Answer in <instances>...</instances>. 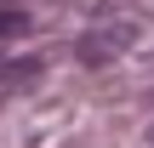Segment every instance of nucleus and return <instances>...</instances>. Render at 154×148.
Here are the masks:
<instances>
[{"mask_svg": "<svg viewBox=\"0 0 154 148\" xmlns=\"http://www.w3.org/2000/svg\"><path fill=\"white\" fill-rule=\"evenodd\" d=\"M131 46V23H114V29H91L86 40H80V57L86 63H109L114 51H126Z\"/></svg>", "mask_w": 154, "mask_h": 148, "instance_id": "1", "label": "nucleus"}, {"mask_svg": "<svg viewBox=\"0 0 154 148\" xmlns=\"http://www.w3.org/2000/svg\"><path fill=\"white\" fill-rule=\"evenodd\" d=\"M40 80V57H0V97H17Z\"/></svg>", "mask_w": 154, "mask_h": 148, "instance_id": "2", "label": "nucleus"}, {"mask_svg": "<svg viewBox=\"0 0 154 148\" xmlns=\"http://www.w3.org/2000/svg\"><path fill=\"white\" fill-rule=\"evenodd\" d=\"M23 29H29V11L6 6V11H0V40H6V34H23Z\"/></svg>", "mask_w": 154, "mask_h": 148, "instance_id": "3", "label": "nucleus"}]
</instances>
